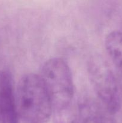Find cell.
<instances>
[{
  "mask_svg": "<svg viewBox=\"0 0 122 123\" xmlns=\"http://www.w3.org/2000/svg\"><path fill=\"white\" fill-rule=\"evenodd\" d=\"M19 117L24 123H47L53 113L50 94L39 74L22 77L16 92Z\"/></svg>",
  "mask_w": 122,
  "mask_h": 123,
  "instance_id": "6da1fadb",
  "label": "cell"
},
{
  "mask_svg": "<svg viewBox=\"0 0 122 123\" xmlns=\"http://www.w3.org/2000/svg\"><path fill=\"white\" fill-rule=\"evenodd\" d=\"M39 76L50 94L53 111L72 105L74 85L70 67L61 58H53L43 65Z\"/></svg>",
  "mask_w": 122,
  "mask_h": 123,
  "instance_id": "7a4b0ae2",
  "label": "cell"
},
{
  "mask_svg": "<svg viewBox=\"0 0 122 123\" xmlns=\"http://www.w3.org/2000/svg\"><path fill=\"white\" fill-rule=\"evenodd\" d=\"M87 68L97 99L115 115L120 108L122 100L117 78L107 62L99 55L91 58Z\"/></svg>",
  "mask_w": 122,
  "mask_h": 123,
  "instance_id": "3957f363",
  "label": "cell"
},
{
  "mask_svg": "<svg viewBox=\"0 0 122 123\" xmlns=\"http://www.w3.org/2000/svg\"><path fill=\"white\" fill-rule=\"evenodd\" d=\"M0 117L5 123H19L13 80L8 71L0 72Z\"/></svg>",
  "mask_w": 122,
  "mask_h": 123,
  "instance_id": "277c9868",
  "label": "cell"
},
{
  "mask_svg": "<svg viewBox=\"0 0 122 123\" xmlns=\"http://www.w3.org/2000/svg\"><path fill=\"white\" fill-rule=\"evenodd\" d=\"M77 115L80 123H117L114 114L97 98L83 97L79 100Z\"/></svg>",
  "mask_w": 122,
  "mask_h": 123,
  "instance_id": "5b68a950",
  "label": "cell"
},
{
  "mask_svg": "<svg viewBox=\"0 0 122 123\" xmlns=\"http://www.w3.org/2000/svg\"><path fill=\"white\" fill-rule=\"evenodd\" d=\"M105 45L117 72L122 70V31H113L108 34Z\"/></svg>",
  "mask_w": 122,
  "mask_h": 123,
  "instance_id": "8992f818",
  "label": "cell"
},
{
  "mask_svg": "<svg viewBox=\"0 0 122 123\" xmlns=\"http://www.w3.org/2000/svg\"><path fill=\"white\" fill-rule=\"evenodd\" d=\"M53 123H80L77 112L75 111L72 106L58 110L53 111Z\"/></svg>",
  "mask_w": 122,
  "mask_h": 123,
  "instance_id": "52a82bcc",
  "label": "cell"
},
{
  "mask_svg": "<svg viewBox=\"0 0 122 123\" xmlns=\"http://www.w3.org/2000/svg\"><path fill=\"white\" fill-rule=\"evenodd\" d=\"M117 74H118V76L117 78V80H118V85H119L121 97L122 98V70L120 71V72H117Z\"/></svg>",
  "mask_w": 122,
  "mask_h": 123,
  "instance_id": "ba28073f",
  "label": "cell"
},
{
  "mask_svg": "<svg viewBox=\"0 0 122 123\" xmlns=\"http://www.w3.org/2000/svg\"><path fill=\"white\" fill-rule=\"evenodd\" d=\"M0 123H5L4 121H3V120H2V119L1 118V117H0Z\"/></svg>",
  "mask_w": 122,
  "mask_h": 123,
  "instance_id": "9c48e42d",
  "label": "cell"
}]
</instances>
